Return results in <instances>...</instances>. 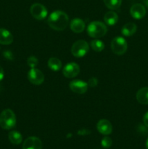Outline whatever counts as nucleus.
<instances>
[{
    "instance_id": "1",
    "label": "nucleus",
    "mask_w": 148,
    "mask_h": 149,
    "mask_svg": "<svg viewBox=\"0 0 148 149\" xmlns=\"http://www.w3.org/2000/svg\"><path fill=\"white\" fill-rule=\"evenodd\" d=\"M48 25L55 31H63L69 24L68 15L61 10L52 12L47 19Z\"/></svg>"
},
{
    "instance_id": "2",
    "label": "nucleus",
    "mask_w": 148,
    "mask_h": 149,
    "mask_svg": "<svg viewBox=\"0 0 148 149\" xmlns=\"http://www.w3.org/2000/svg\"><path fill=\"white\" fill-rule=\"evenodd\" d=\"M16 125V116L11 109H4L0 113V127L4 130H11Z\"/></svg>"
},
{
    "instance_id": "3",
    "label": "nucleus",
    "mask_w": 148,
    "mask_h": 149,
    "mask_svg": "<svg viewBox=\"0 0 148 149\" xmlns=\"http://www.w3.org/2000/svg\"><path fill=\"white\" fill-rule=\"evenodd\" d=\"M107 28L104 23L101 21H93L87 27L89 36L94 39L102 38L107 33Z\"/></svg>"
},
{
    "instance_id": "4",
    "label": "nucleus",
    "mask_w": 148,
    "mask_h": 149,
    "mask_svg": "<svg viewBox=\"0 0 148 149\" xmlns=\"http://www.w3.org/2000/svg\"><path fill=\"white\" fill-rule=\"evenodd\" d=\"M89 50V45L84 40L76 41L71 47V53L75 58H83L88 53Z\"/></svg>"
},
{
    "instance_id": "5",
    "label": "nucleus",
    "mask_w": 148,
    "mask_h": 149,
    "mask_svg": "<svg viewBox=\"0 0 148 149\" xmlns=\"http://www.w3.org/2000/svg\"><path fill=\"white\" fill-rule=\"evenodd\" d=\"M127 42L124 38L121 37V36H117L112 41L111 49L113 53H115V55H123L127 50Z\"/></svg>"
},
{
    "instance_id": "6",
    "label": "nucleus",
    "mask_w": 148,
    "mask_h": 149,
    "mask_svg": "<svg viewBox=\"0 0 148 149\" xmlns=\"http://www.w3.org/2000/svg\"><path fill=\"white\" fill-rule=\"evenodd\" d=\"M30 13L31 15L38 20H42L45 19L48 14L46 7L39 3H35L32 4L30 8Z\"/></svg>"
},
{
    "instance_id": "7",
    "label": "nucleus",
    "mask_w": 148,
    "mask_h": 149,
    "mask_svg": "<svg viewBox=\"0 0 148 149\" xmlns=\"http://www.w3.org/2000/svg\"><path fill=\"white\" fill-rule=\"evenodd\" d=\"M28 79L31 84L34 85H40L44 81V75L37 68H30L28 73Z\"/></svg>"
},
{
    "instance_id": "8",
    "label": "nucleus",
    "mask_w": 148,
    "mask_h": 149,
    "mask_svg": "<svg viewBox=\"0 0 148 149\" xmlns=\"http://www.w3.org/2000/svg\"><path fill=\"white\" fill-rule=\"evenodd\" d=\"M80 72V67L77 63L71 62L65 65L62 69V74L64 77L68 79H72L76 77Z\"/></svg>"
},
{
    "instance_id": "9",
    "label": "nucleus",
    "mask_w": 148,
    "mask_h": 149,
    "mask_svg": "<svg viewBox=\"0 0 148 149\" xmlns=\"http://www.w3.org/2000/svg\"><path fill=\"white\" fill-rule=\"evenodd\" d=\"M88 84L87 82L82 81V80L75 79L73 80L70 82L69 87L73 93L77 94H84L88 90Z\"/></svg>"
},
{
    "instance_id": "10",
    "label": "nucleus",
    "mask_w": 148,
    "mask_h": 149,
    "mask_svg": "<svg viewBox=\"0 0 148 149\" xmlns=\"http://www.w3.org/2000/svg\"><path fill=\"white\" fill-rule=\"evenodd\" d=\"M130 14L134 19L143 18L146 15V9L142 4H135L131 6L130 9Z\"/></svg>"
},
{
    "instance_id": "11",
    "label": "nucleus",
    "mask_w": 148,
    "mask_h": 149,
    "mask_svg": "<svg viewBox=\"0 0 148 149\" xmlns=\"http://www.w3.org/2000/svg\"><path fill=\"white\" fill-rule=\"evenodd\" d=\"M42 143L37 137L31 136L24 141L23 149H41Z\"/></svg>"
},
{
    "instance_id": "12",
    "label": "nucleus",
    "mask_w": 148,
    "mask_h": 149,
    "mask_svg": "<svg viewBox=\"0 0 148 149\" xmlns=\"http://www.w3.org/2000/svg\"><path fill=\"white\" fill-rule=\"evenodd\" d=\"M97 129L100 133L104 135H108L111 134L113 127L111 123L107 119H100L97 124Z\"/></svg>"
},
{
    "instance_id": "13",
    "label": "nucleus",
    "mask_w": 148,
    "mask_h": 149,
    "mask_svg": "<svg viewBox=\"0 0 148 149\" xmlns=\"http://www.w3.org/2000/svg\"><path fill=\"white\" fill-rule=\"evenodd\" d=\"M86 27V24L83 20L80 18H75L71 20L70 23V28L75 33H81L84 31Z\"/></svg>"
},
{
    "instance_id": "14",
    "label": "nucleus",
    "mask_w": 148,
    "mask_h": 149,
    "mask_svg": "<svg viewBox=\"0 0 148 149\" xmlns=\"http://www.w3.org/2000/svg\"><path fill=\"white\" fill-rule=\"evenodd\" d=\"M13 36L8 30L5 29H0V44L8 45L12 43Z\"/></svg>"
},
{
    "instance_id": "15",
    "label": "nucleus",
    "mask_w": 148,
    "mask_h": 149,
    "mask_svg": "<svg viewBox=\"0 0 148 149\" xmlns=\"http://www.w3.org/2000/svg\"><path fill=\"white\" fill-rule=\"evenodd\" d=\"M136 97L137 101L141 104H148V87H142L138 90L136 93Z\"/></svg>"
},
{
    "instance_id": "16",
    "label": "nucleus",
    "mask_w": 148,
    "mask_h": 149,
    "mask_svg": "<svg viewBox=\"0 0 148 149\" xmlns=\"http://www.w3.org/2000/svg\"><path fill=\"white\" fill-rule=\"evenodd\" d=\"M137 30V26L133 23H128L122 27L121 33L125 36H131L134 34Z\"/></svg>"
},
{
    "instance_id": "17",
    "label": "nucleus",
    "mask_w": 148,
    "mask_h": 149,
    "mask_svg": "<svg viewBox=\"0 0 148 149\" xmlns=\"http://www.w3.org/2000/svg\"><path fill=\"white\" fill-rule=\"evenodd\" d=\"M104 21L108 26H114L118 21V16L115 12L109 11L104 15Z\"/></svg>"
},
{
    "instance_id": "18",
    "label": "nucleus",
    "mask_w": 148,
    "mask_h": 149,
    "mask_svg": "<svg viewBox=\"0 0 148 149\" xmlns=\"http://www.w3.org/2000/svg\"><path fill=\"white\" fill-rule=\"evenodd\" d=\"M48 66L52 71H58L62 68V62L57 58L52 57L48 61Z\"/></svg>"
},
{
    "instance_id": "19",
    "label": "nucleus",
    "mask_w": 148,
    "mask_h": 149,
    "mask_svg": "<svg viewBox=\"0 0 148 149\" xmlns=\"http://www.w3.org/2000/svg\"><path fill=\"white\" fill-rule=\"evenodd\" d=\"M8 138L10 142L14 145H19L23 141V136L17 131H11L9 132Z\"/></svg>"
},
{
    "instance_id": "20",
    "label": "nucleus",
    "mask_w": 148,
    "mask_h": 149,
    "mask_svg": "<svg viewBox=\"0 0 148 149\" xmlns=\"http://www.w3.org/2000/svg\"><path fill=\"white\" fill-rule=\"evenodd\" d=\"M104 4L108 9L112 10H118L120 7L122 0H103Z\"/></svg>"
},
{
    "instance_id": "21",
    "label": "nucleus",
    "mask_w": 148,
    "mask_h": 149,
    "mask_svg": "<svg viewBox=\"0 0 148 149\" xmlns=\"http://www.w3.org/2000/svg\"><path fill=\"white\" fill-rule=\"evenodd\" d=\"M91 48L95 52H102L104 49V44L100 39H94L90 42Z\"/></svg>"
},
{
    "instance_id": "22",
    "label": "nucleus",
    "mask_w": 148,
    "mask_h": 149,
    "mask_svg": "<svg viewBox=\"0 0 148 149\" xmlns=\"http://www.w3.org/2000/svg\"><path fill=\"white\" fill-rule=\"evenodd\" d=\"M27 63L30 68H36L39 63V61L35 56H30L27 60Z\"/></svg>"
},
{
    "instance_id": "23",
    "label": "nucleus",
    "mask_w": 148,
    "mask_h": 149,
    "mask_svg": "<svg viewBox=\"0 0 148 149\" xmlns=\"http://www.w3.org/2000/svg\"><path fill=\"white\" fill-rule=\"evenodd\" d=\"M112 143H113V141H112L111 138L107 136L104 137L101 141L102 146L104 148H110L112 146Z\"/></svg>"
},
{
    "instance_id": "24",
    "label": "nucleus",
    "mask_w": 148,
    "mask_h": 149,
    "mask_svg": "<svg viewBox=\"0 0 148 149\" xmlns=\"http://www.w3.org/2000/svg\"><path fill=\"white\" fill-rule=\"evenodd\" d=\"M87 84H88V85L90 86V87H95V86H97V84H98V80H97V79L92 77V78H91L89 80Z\"/></svg>"
},
{
    "instance_id": "25",
    "label": "nucleus",
    "mask_w": 148,
    "mask_h": 149,
    "mask_svg": "<svg viewBox=\"0 0 148 149\" xmlns=\"http://www.w3.org/2000/svg\"><path fill=\"white\" fill-rule=\"evenodd\" d=\"M90 131L89 130L86 129H82V130H80L78 132V135H87L89 134H90Z\"/></svg>"
},
{
    "instance_id": "26",
    "label": "nucleus",
    "mask_w": 148,
    "mask_h": 149,
    "mask_svg": "<svg viewBox=\"0 0 148 149\" xmlns=\"http://www.w3.org/2000/svg\"><path fill=\"white\" fill-rule=\"evenodd\" d=\"M143 122H144V124H145V126L147 127H148V111L147 112L145 115H144Z\"/></svg>"
},
{
    "instance_id": "27",
    "label": "nucleus",
    "mask_w": 148,
    "mask_h": 149,
    "mask_svg": "<svg viewBox=\"0 0 148 149\" xmlns=\"http://www.w3.org/2000/svg\"><path fill=\"white\" fill-rule=\"evenodd\" d=\"M4 77V70L3 68H1V66L0 65V81L3 79Z\"/></svg>"
},
{
    "instance_id": "28",
    "label": "nucleus",
    "mask_w": 148,
    "mask_h": 149,
    "mask_svg": "<svg viewBox=\"0 0 148 149\" xmlns=\"http://www.w3.org/2000/svg\"><path fill=\"white\" fill-rule=\"evenodd\" d=\"M143 1H144V4L148 7V0H143Z\"/></svg>"
},
{
    "instance_id": "29",
    "label": "nucleus",
    "mask_w": 148,
    "mask_h": 149,
    "mask_svg": "<svg viewBox=\"0 0 148 149\" xmlns=\"http://www.w3.org/2000/svg\"><path fill=\"white\" fill-rule=\"evenodd\" d=\"M146 148L148 149V138L146 141Z\"/></svg>"
}]
</instances>
